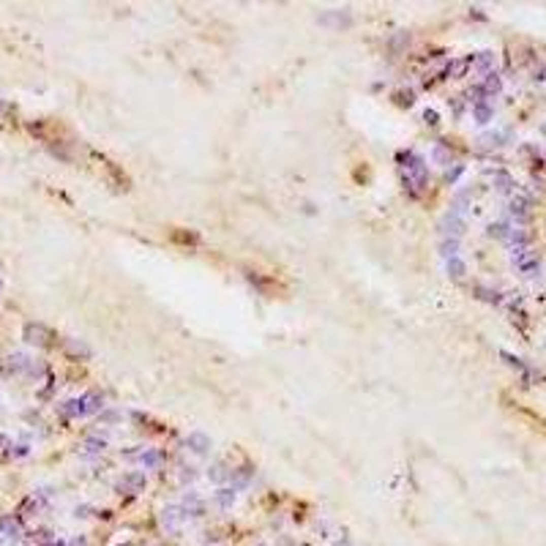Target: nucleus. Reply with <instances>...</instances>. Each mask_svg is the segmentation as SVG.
I'll use <instances>...</instances> for the list:
<instances>
[{
    "instance_id": "b1692460",
    "label": "nucleus",
    "mask_w": 546,
    "mask_h": 546,
    "mask_svg": "<svg viewBox=\"0 0 546 546\" xmlns=\"http://www.w3.org/2000/svg\"><path fill=\"white\" fill-rule=\"evenodd\" d=\"M52 546H55V543H52ZM57 546H63V543H57Z\"/></svg>"
},
{
    "instance_id": "0eeeda50",
    "label": "nucleus",
    "mask_w": 546,
    "mask_h": 546,
    "mask_svg": "<svg viewBox=\"0 0 546 546\" xmlns=\"http://www.w3.org/2000/svg\"><path fill=\"white\" fill-rule=\"evenodd\" d=\"M530 208H533V202H530V197H524V194H516L511 200V216L519 218V221H524V218L530 216Z\"/></svg>"
},
{
    "instance_id": "9b49d317",
    "label": "nucleus",
    "mask_w": 546,
    "mask_h": 546,
    "mask_svg": "<svg viewBox=\"0 0 546 546\" xmlns=\"http://www.w3.org/2000/svg\"><path fill=\"white\" fill-rule=\"evenodd\" d=\"M472 112H475V120H478V123H489V120H492V107L486 104V99L475 101V107H472Z\"/></svg>"
},
{
    "instance_id": "dca6fc26",
    "label": "nucleus",
    "mask_w": 546,
    "mask_h": 546,
    "mask_svg": "<svg viewBox=\"0 0 546 546\" xmlns=\"http://www.w3.org/2000/svg\"><path fill=\"white\" fill-rule=\"evenodd\" d=\"M216 502L221 508H230L232 502H235V492H232V489H218L216 492Z\"/></svg>"
},
{
    "instance_id": "6ab92c4d",
    "label": "nucleus",
    "mask_w": 546,
    "mask_h": 546,
    "mask_svg": "<svg viewBox=\"0 0 546 546\" xmlns=\"http://www.w3.org/2000/svg\"><path fill=\"white\" fill-rule=\"evenodd\" d=\"M186 511L194 513V516L202 513V502H200V497H197V494H188V497H186Z\"/></svg>"
},
{
    "instance_id": "f8f14e48",
    "label": "nucleus",
    "mask_w": 546,
    "mask_h": 546,
    "mask_svg": "<svg viewBox=\"0 0 546 546\" xmlns=\"http://www.w3.org/2000/svg\"><path fill=\"white\" fill-rule=\"evenodd\" d=\"M82 448H85V454H101V451L107 448V440H104V437H99V434H93V437H87V440H85Z\"/></svg>"
},
{
    "instance_id": "7ed1b4c3",
    "label": "nucleus",
    "mask_w": 546,
    "mask_h": 546,
    "mask_svg": "<svg viewBox=\"0 0 546 546\" xmlns=\"http://www.w3.org/2000/svg\"><path fill=\"white\" fill-rule=\"evenodd\" d=\"M22 333H25V341H27V344H36V347L49 344V336H52V333H49V328L41 325V323H27Z\"/></svg>"
},
{
    "instance_id": "20e7f679",
    "label": "nucleus",
    "mask_w": 546,
    "mask_h": 546,
    "mask_svg": "<svg viewBox=\"0 0 546 546\" xmlns=\"http://www.w3.org/2000/svg\"><path fill=\"white\" fill-rule=\"evenodd\" d=\"M129 459H137V462L142 464L145 470H153V467H158V464H162V454H158V451H153V448H142V451H129L126 454Z\"/></svg>"
},
{
    "instance_id": "ddd939ff",
    "label": "nucleus",
    "mask_w": 546,
    "mask_h": 546,
    "mask_svg": "<svg viewBox=\"0 0 546 546\" xmlns=\"http://www.w3.org/2000/svg\"><path fill=\"white\" fill-rule=\"evenodd\" d=\"M494 186H497V191L508 194V191H513V178L508 172H497L494 175Z\"/></svg>"
},
{
    "instance_id": "f3484780",
    "label": "nucleus",
    "mask_w": 546,
    "mask_h": 546,
    "mask_svg": "<svg viewBox=\"0 0 546 546\" xmlns=\"http://www.w3.org/2000/svg\"><path fill=\"white\" fill-rule=\"evenodd\" d=\"M489 235H494V238H508V235H511V227H508L505 221H494V224H489Z\"/></svg>"
},
{
    "instance_id": "2eb2a0df",
    "label": "nucleus",
    "mask_w": 546,
    "mask_h": 546,
    "mask_svg": "<svg viewBox=\"0 0 546 546\" xmlns=\"http://www.w3.org/2000/svg\"><path fill=\"white\" fill-rule=\"evenodd\" d=\"M448 273L454 276V279H462V276L467 273V265H464L459 257H451V260H448Z\"/></svg>"
},
{
    "instance_id": "4468645a",
    "label": "nucleus",
    "mask_w": 546,
    "mask_h": 546,
    "mask_svg": "<svg viewBox=\"0 0 546 546\" xmlns=\"http://www.w3.org/2000/svg\"><path fill=\"white\" fill-rule=\"evenodd\" d=\"M440 251H442V257H445V260L456 257V251H459V238H445V240L440 243Z\"/></svg>"
},
{
    "instance_id": "9d476101",
    "label": "nucleus",
    "mask_w": 546,
    "mask_h": 546,
    "mask_svg": "<svg viewBox=\"0 0 546 546\" xmlns=\"http://www.w3.org/2000/svg\"><path fill=\"white\" fill-rule=\"evenodd\" d=\"M63 412L71 415V418H77V415H87V407H85V396L79 399H71V402L63 404Z\"/></svg>"
},
{
    "instance_id": "39448f33",
    "label": "nucleus",
    "mask_w": 546,
    "mask_h": 546,
    "mask_svg": "<svg viewBox=\"0 0 546 546\" xmlns=\"http://www.w3.org/2000/svg\"><path fill=\"white\" fill-rule=\"evenodd\" d=\"M118 489L120 492H129V494H137V492H142L145 489V472H126L123 475V480L118 484Z\"/></svg>"
},
{
    "instance_id": "1a4fd4ad",
    "label": "nucleus",
    "mask_w": 546,
    "mask_h": 546,
    "mask_svg": "<svg viewBox=\"0 0 546 546\" xmlns=\"http://www.w3.org/2000/svg\"><path fill=\"white\" fill-rule=\"evenodd\" d=\"M66 352H69L71 358H77V361L79 358H90V349H87L79 339H66Z\"/></svg>"
},
{
    "instance_id": "a211bd4d",
    "label": "nucleus",
    "mask_w": 546,
    "mask_h": 546,
    "mask_svg": "<svg viewBox=\"0 0 546 546\" xmlns=\"http://www.w3.org/2000/svg\"><path fill=\"white\" fill-rule=\"evenodd\" d=\"M180 516H183V513H180V508H167V511H164V524H167V527H178Z\"/></svg>"
},
{
    "instance_id": "f257e3e1",
    "label": "nucleus",
    "mask_w": 546,
    "mask_h": 546,
    "mask_svg": "<svg viewBox=\"0 0 546 546\" xmlns=\"http://www.w3.org/2000/svg\"><path fill=\"white\" fill-rule=\"evenodd\" d=\"M402 158H404V162H410V164H402L407 188H410V194H421V191L426 188V180H429V172H426L424 158L415 156V153H407V156L402 153Z\"/></svg>"
},
{
    "instance_id": "5701e85b",
    "label": "nucleus",
    "mask_w": 546,
    "mask_h": 546,
    "mask_svg": "<svg viewBox=\"0 0 546 546\" xmlns=\"http://www.w3.org/2000/svg\"><path fill=\"white\" fill-rule=\"evenodd\" d=\"M459 175H462V167H454V170H448V175H445V178H448V180H456Z\"/></svg>"
},
{
    "instance_id": "f03ea898",
    "label": "nucleus",
    "mask_w": 546,
    "mask_h": 546,
    "mask_svg": "<svg viewBox=\"0 0 546 546\" xmlns=\"http://www.w3.org/2000/svg\"><path fill=\"white\" fill-rule=\"evenodd\" d=\"M513 265L519 268V273H524V276H535L541 271V257L530 249H513Z\"/></svg>"
},
{
    "instance_id": "4be33fe9",
    "label": "nucleus",
    "mask_w": 546,
    "mask_h": 546,
    "mask_svg": "<svg viewBox=\"0 0 546 546\" xmlns=\"http://www.w3.org/2000/svg\"><path fill=\"white\" fill-rule=\"evenodd\" d=\"M424 120L429 123V126H434V123H437V112H434V109H426V112H424Z\"/></svg>"
},
{
    "instance_id": "aec40b11",
    "label": "nucleus",
    "mask_w": 546,
    "mask_h": 546,
    "mask_svg": "<svg viewBox=\"0 0 546 546\" xmlns=\"http://www.w3.org/2000/svg\"><path fill=\"white\" fill-rule=\"evenodd\" d=\"M492 63H494V55H492V52H480V55H478V60H475V66H478L480 71H489V69H492Z\"/></svg>"
},
{
    "instance_id": "6e6552de",
    "label": "nucleus",
    "mask_w": 546,
    "mask_h": 546,
    "mask_svg": "<svg viewBox=\"0 0 546 546\" xmlns=\"http://www.w3.org/2000/svg\"><path fill=\"white\" fill-rule=\"evenodd\" d=\"M186 445L191 448L194 454H205V451L210 448V440H208V437L202 434V432H191V434L186 437Z\"/></svg>"
},
{
    "instance_id": "412c9836",
    "label": "nucleus",
    "mask_w": 546,
    "mask_h": 546,
    "mask_svg": "<svg viewBox=\"0 0 546 546\" xmlns=\"http://www.w3.org/2000/svg\"><path fill=\"white\" fill-rule=\"evenodd\" d=\"M434 158H437V162H442V164H451V153L442 148V145H437V148H434Z\"/></svg>"
},
{
    "instance_id": "423d86ee",
    "label": "nucleus",
    "mask_w": 546,
    "mask_h": 546,
    "mask_svg": "<svg viewBox=\"0 0 546 546\" xmlns=\"http://www.w3.org/2000/svg\"><path fill=\"white\" fill-rule=\"evenodd\" d=\"M440 230H442V235H454V238H459V235L464 232V221H462V216L451 210V213H448L445 218H442Z\"/></svg>"
},
{
    "instance_id": "393cba45",
    "label": "nucleus",
    "mask_w": 546,
    "mask_h": 546,
    "mask_svg": "<svg viewBox=\"0 0 546 546\" xmlns=\"http://www.w3.org/2000/svg\"><path fill=\"white\" fill-rule=\"evenodd\" d=\"M543 134H546V126H543Z\"/></svg>"
}]
</instances>
